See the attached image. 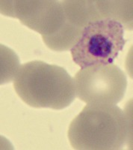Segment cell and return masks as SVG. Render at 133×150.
<instances>
[{
  "mask_svg": "<svg viewBox=\"0 0 133 150\" xmlns=\"http://www.w3.org/2000/svg\"><path fill=\"white\" fill-rule=\"evenodd\" d=\"M14 88L23 102L35 108L62 110L76 98L74 78L64 68L42 61L21 65Z\"/></svg>",
  "mask_w": 133,
  "mask_h": 150,
  "instance_id": "6da1fadb",
  "label": "cell"
},
{
  "mask_svg": "<svg viewBox=\"0 0 133 150\" xmlns=\"http://www.w3.org/2000/svg\"><path fill=\"white\" fill-rule=\"evenodd\" d=\"M130 124L118 106L87 104L71 122L67 135L75 149H120L130 135Z\"/></svg>",
  "mask_w": 133,
  "mask_h": 150,
  "instance_id": "7a4b0ae2",
  "label": "cell"
},
{
  "mask_svg": "<svg viewBox=\"0 0 133 150\" xmlns=\"http://www.w3.org/2000/svg\"><path fill=\"white\" fill-rule=\"evenodd\" d=\"M125 44L123 24L106 17L88 24L70 52L74 62L85 68L112 64Z\"/></svg>",
  "mask_w": 133,
  "mask_h": 150,
  "instance_id": "3957f363",
  "label": "cell"
},
{
  "mask_svg": "<svg viewBox=\"0 0 133 150\" xmlns=\"http://www.w3.org/2000/svg\"><path fill=\"white\" fill-rule=\"evenodd\" d=\"M74 83L76 96L87 104L114 106L123 99L127 79L116 65H94L81 68Z\"/></svg>",
  "mask_w": 133,
  "mask_h": 150,
  "instance_id": "277c9868",
  "label": "cell"
},
{
  "mask_svg": "<svg viewBox=\"0 0 133 150\" xmlns=\"http://www.w3.org/2000/svg\"><path fill=\"white\" fill-rule=\"evenodd\" d=\"M20 6L10 16L20 19L23 24L37 31L43 36L55 35L66 22L62 5L53 1H19Z\"/></svg>",
  "mask_w": 133,
  "mask_h": 150,
  "instance_id": "5b68a950",
  "label": "cell"
}]
</instances>
